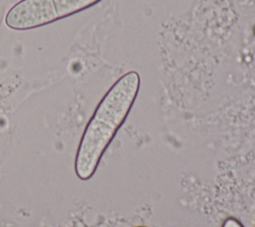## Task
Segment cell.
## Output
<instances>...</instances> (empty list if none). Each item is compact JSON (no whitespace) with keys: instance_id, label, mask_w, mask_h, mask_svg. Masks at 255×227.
Instances as JSON below:
<instances>
[{"instance_id":"obj_1","label":"cell","mask_w":255,"mask_h":227,"mask_svg":"<svg viewBox=\"0 0 255 227\" xmlns=\"http://www.w3.org/2000/svg\"><path fill=\"white\" fill-rule=\"evenodd\" d=\"M140 77L135 71L121 76L108 90L87 122L75 157V173L89 180L119 129L126 121L137 97Z\"/></svg>"},{"instance_id":"obj_2","label":"cell","mask_w":255,"mask_h":227,"mask_svg":"<svg viewBox=\"0 0 255 227\" xmlns=\"http://www.w3.org/2000/svg\"><path fill=\"white\" fill-rule=\"evenodd\" d=\"M102 0H20L6 13L5 24L15 31H29L89 9Z\"/></svg>"},{"instance_id":"obj_3","label":"cell","mask_w":255,"mask_h":227,"mask_svg":"<svg viewBox=\"0 0 255 227\" xmlns=\"http://www.w3.org/2000/svg\"><path fill=\"white\" fill-rule=\"evenodd\" d=\"M221 227H244L243 224L235 217H227L221 224Z\"/></svg>"},{"instance_id":"obj_4","label":"cell","mask_w":255,"mask_h":227,"mask_svg":"<svg viewBox=\"0 0 255 227\" xmlns=\"http://www.w3.org/2000/svg\"><path fill=\"white\" fill-rule=\"evenodd\" d=\"M133 227H147V226H133Z\"/></svg>"}]
</instances>
